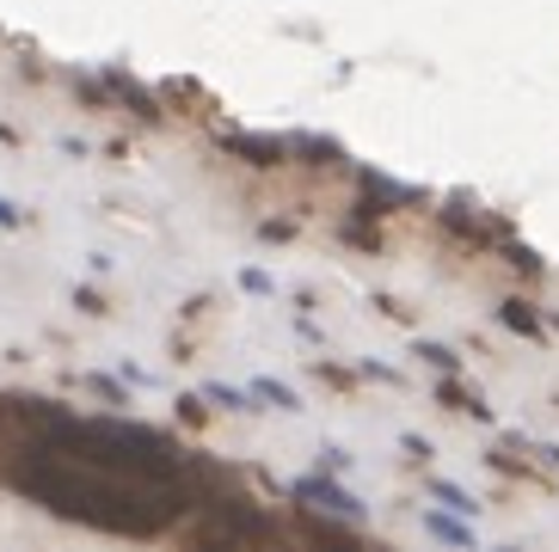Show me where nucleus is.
<instances>
[{"label":"nucleus","instance_id":"nucleus-1","mask_svg":"<svg viewBox=\"0 0 559 552\" xmlns=\"http://www.w3.org/2000/svg\"><path fill=\"white\" fill-rule=\"evenodd\" d=\"M19 485L32 491L37 504H50L56 516H74V521H86V528L130 535V540L166 535L185 509L179 491H166V479H135V472L86 467V460H68V455L25 467Z\"/></svg>","mask_w":559,"mask_h":552},{"label":"nucleus","instance_id":"nucleus-2","mask_svg":"<svg viewBox=\"0 0 559 552\" xmlns=\"http://www.w3.org/2000/svg\"><path fill=\"white\" fill-rule=\"evenodd\" d=\"M228 147H234V154H247L252 166H277L283 160V147L277 142H259V135H228Z\"/></svg>","mask_w":559,"mask_h":552}]
</instances>
